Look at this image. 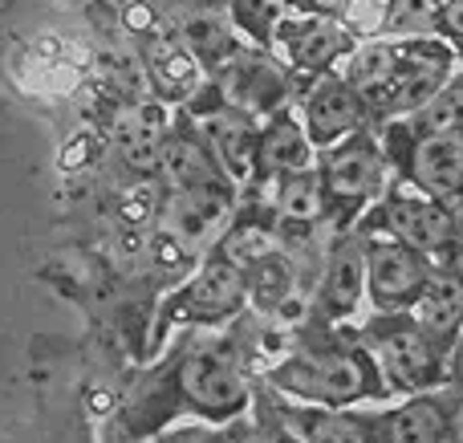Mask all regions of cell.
Instances as JSON below:
<instances>
[{
  "label": "cell",
  "instance_id": "1",
  "mask_svg": "<svg viewBox=\"0 0 463 443\" xmlns=\"http://www.w3.org/2000/svg\"><path fill=\"white\" fill-rule=\"evenodd\" d=\"M277 382L301 399H317V403H350L370 391L366 363L350 350H317V354L293 358L285 371H277Z\"/></svg>",
  "mask_w": 463,
  "mask_h": 443
},
{
  "label": "cell",
  "instance_id": "2",
  "mask_svg": "<svg viewBox=\"0 0 463 443\" xmlns=\"http://www.w3.org/2000/svg\"><path fill=\"white\" fill-rule=\"evenodd\" d=\"M228 212H232L228 184L195 187V192H171L159 212V228H163V236L175 240L184 252H195L208 236H216L220 228H224Z\"/></svg>",
  "mask_w": 463,
  "mask_h": 443
},
{
  "label": "cell",
  "instance_id": "3",
  "mask_svg": "<svg viewBox=\"0 0 463 443\" xmlns=\"http://www.w3.org/2000/svg\"><path fill=\"white\" fill-rule=\"evenodd\" d=\"M374 354L383 363V371L391 374L399 387H423L435 379V350L431 338L423 334V325L415 317H394V322L374 325Z\"/></svg>",
  "mask_w": 463,
  "mask_h": 443
},
{
  "label": "cell",
  "instance_id": "4",
  "mask_svg": "<svg viewBox=\"0 0 463 443\" xmlns=\"http://www.w3.org/2000/svg\"><path fill=\"white\" fill-rule=\"evenodd\" d=\"M184 391L192 403L208 411H236L244 403V374H240L236 354L224 346H200L184 358Z\"/></svg>",
  "mask_w": 463,
  "mask_h": 443
},
{
  "label": "cell",
  "instance_id": "5",
  "mask_svg": "<svg viewBox=\"0 0 463 443\" xmlns=\"http://www.w3.org/2000/svg\"><path fill=\"white\" fill-rule=\"evenodd\" d=\"M114 151L138 175L159 171L167 151V106L163 102H135L114 127Z\"/></svg>",
  "mask_w": 463,
  "mask_h": 443
},
{
  "label": "cell",
  "instance_id": "6",
  "mask_svg": "<svg viewBox=\"0 0 463 443\" xmlns=\"http://www.w3.org/2000/svg\"><path fill=\"white\" fill-rule=\"evenodd\" d=\"M386 224L415 252H439L456 236L451 212L439 200H431V195H394L391 208H386Z\"/></svg>",
  "mask_w": 463,
  "mask_h": 443
},
{
  "label": "cell",
  "instance_id": "7",
  "mask_svg": "<svg viewBox=\"0 0 463 443\" xmlns=\"http://www.w3.org/2000/svg\"><path fill=\"white\" fill-rule=\"evenodd\" d=\"M427 265L423 252L407 249V244H378L370 249V293L378 297V306H402L423 293L427 285Z\"/></svg>",
  "mask_w": 463,
  "mask_h": 443
},
{
  "label": "cell",
  "instance_id": "8",
  "mask_svg": "<svg viewBox=\"0 0 463 443\" xmlns=\"http://www.w3.org/2000/svg\"><path fill=\"white\" fill-rule=\"evenodd\" d=\"M411 171L431 200L463 195V130L423 135L415 146V159H411Z\"/></svg>",
  "mask_w": 463,
  "mask_h": 443
},
{
  "label": "cell",
  "instance_id": "9",
  "mask_svg": "<svg viewBox=\"0 0 463 443\" xmlns=\"http://www.w3.org/2000/svg\"><path fill=\"white\" fill-rule=\"evenodd\" d=\"M366 106L370 102L345 78L317 81V90L309 94V127H313V138H321V143H334V138L358 130L362 122H366Z\"/></svg>",
  "mask_w": 463,
  "mask_h": 443
},
{
  "label": "cell",
  "instance_id": "10",
  "mask_svg": "<svg viewBox=\"0 0 463 443\" xmlns=\"http://www.w3.org/2000/svg\"><path fill=\"white\" fill-rule=\"evenodd\" d=\"M244 293H248V273L232 257H216L195 277V285L187 289L184 301L192 317H224L244 301Z\"/></svg>",
  "mask_w": 463,
  "mask_h": 443
},
{
  "label": "cell",
  "instance_id": "11",
  "mask_svg": "<svg viewBox=\"0 0 463 443\" xmlns=\"http://www.w3.org/2000/svg\"><path fill=\"white\" fill-rule=\"evenodd\" d=\"M203 143L216 155V163L228 171L232 179H248L256 167H260V138H252L248 122L240 114H212L203 122Z\"/></svg>",
  "mask_w": 463,
  "mask_h": 443
},
{
  "label": "cell",
  "instance_id": "12",
  "mask_svg": "<svg viewBox=\"0 0 463 443\" xmlns=\"http://www.w3.org/2000/svg\"><path fill=\"white\" fill-rule=\"evenodd\" d=\"M159 175L167 179L171 192H195V187L224 184V179H220L216 155L208 151V143H203V138H192V135L167 138V151H163Z\"/></svg>",
  "mask_w": 463,
  "mask_h": 443
},
{
  "label": "cell",
  "instance_id": "13",
  "mask_svg": "<svg viewBox=\"0 0 463 443\" xmlns=\"http://www.w3.org/2000/svg\"><path fill=\"white\" fill-rule=\"evenodd\" d=\"M321 175H326V192L337 200H366L378 192L383 167H378V155L366 143H345L342 151L329 155Z\"/></svg>",
  "mask_w": 463,
  "mask_h": 443
},
{
  "label": "cell",
  "instance_id": "14",
  "mask_svg": "<svg viewBox=\"0 0 463 443\" xmlns=\"http://www.w3.org/2000/svg\"><path fill=\"white\" fill-rule=\"evenodd\" d=\"M415 322L427 338H451L463 325V277L431 273L423 293L415 297Z\"/></svg>",
  "mask_w": 463,
  "mask_h": 443
},
{
  "label": "cell",
  "instance_id": "15",
  "mask_svg": "<svg viewBox=\"0 0 463 443\" xmlns=\"http://www.w3.org/2000/svg\"><path fill=\"white\" fill-rule=\"evenodd\" d=\"M370 281V249L362 240H345L342 249L334 252L329 260V273H326V301L329 309L345 314V309L358 306L362 289Z\"/></svg>",
  "mask_w": 463,
  "mask_h": 443
},
{
  "label": "cell",
  "instance_id": "16",
  "mask_svg": "<svg viewBox=\"0 0 463 443\" xmlns=\"http://www.w3.org/2000/svg\"><path fill=\"white\" fill-rule=\"evenodd\" d=\"M260 167L269 175H297L309 171V138L297 122H272L260 135Z\"/></svg>",
  "mask_w": 463,
  "mask_h": 443
},
{
  "label": "cell",
  "instance_id": "17",
  "mask_svg": "<svg viewBox=\"0 0 463 443\" xmlns=\"http://www.w3.org/2000/svg\"><path fill=\"white\" fill-rule=\"evenodd\" d=\"M394 78H399V73H394V49L391 45H362L358 53H354L350 70H345V81H350L366 102H386Z\"/></svg>",
  "mask_w": 463,
  "mask_h": 443
},
{
  "label": "cell",
  "instance_id": "18",
  "mask_svg": "<svg viewBox=\"0 0 463 443\" xmlns=\"http://www.w3.org/2000/svg\"><path fill=\"white\" fill-rule=\"evenodd\" d=\"M448 436V419L435 403L415 399V403L399 407V411L386 419V443H439Z\"/></svg>",
  "mask_w": 463,
  "mask_h": 443
},
{
  "label": "cell",
  "instance_id": "19",
  "mask_svg": "<svg viewBox=\"0 0 463 443\" xmlns=\"http://www.w3.org/2000/svg\"><path fill=\"white\" fill-rule=\"evenodd\" d=\"M443 94V70L439 65H423V70H407L394 78L391 94H386L383 110L391 114H423L427 106L435 102V98Z\"/></svg>",
  "mask_w": 463,
  "mask_h": 443
},
{
  "label": "cell",
  "instance_id": "20",
  "mask_svg": "<svg viewBox=\"0 0 463 443\" xmlns=\"http://www.w3.org/2000/svg\"><path fill=\"white\" fill-rule=\"evenodd\" d=\"M175 37L200 57H220L232 41L224 21H220L216 13H208V8H179L175 13Z\"/></svg>",
  "mask_w": 463,
  "mask_h": 443
},
{
  "label": "cell",
  "instance_id": "21",
  "mask_svg": "<svg viewBox=\"0 0 463 443\" xmlns=\"http://www.w3.org/2000/svg\"><path fill=\"white\" fill-rule=\"evenodd\" d=\"M342 45H345L342 29H334V24H326V21H313V24H305V29L297 33L293 41H288V49H293V57H297V61H301V65H309V70H321V65H326L329 57H334Z\"/></svg>",
  "mask_w": 463,
  "mask_h": 443
},
{
  "label": "cell",
  "instance_id": "22",
  "mask_svg": "<svg viewBox=\"0 0 463 443\" xmlns=\"http://www.w3.org/2000/svg\"><path fill=\"white\" fill-rule=\"evenodd\" d=\"M321 184L326 175L317 171H297V175H285V187H280V203L293 220H313L321 212Z\"/></svg>",
  "mask_w": 463,
  "mask_h": 443
},
{
  "label": "cell",
  "instance_id": "23",
  "mask_svg": "<svg viewBox=\"0 0 463 443\" xmlns=\"http://www.w3.org/2000/svg\"><path fill=\"white\" fill-rule=\"evenodd\" d=\"M305 439L309 443H370V428L350 415H313L305 423Z\"/></svg>",
  "mask_w": 463,
  "mask_h": 443
},
{
  "label": "cell",
  "instance_id": "24",
  "mask_svg": "<svg viewBox=\"0 0 463 443\" xmlns=\"http://www.w3.org/2000/svg\"><path fill=\"white\" fill-rule=\"evenodd\" d=\"M419 118H423L427 135H439V130H463V86L443 90V94L435 98L423 114H419Z\"/></svg>",
  "mask_w": 463,
  "mask_h": 443
},
{
  "label": "cell",
  "instance_id": "25",
  "mask_svg": "<svg viewBox=\"0 0 463 443\" xmlns=\"http://www.w3.org/2000/svg\"><path fill=\"white\" fill-rule=\"evenodd\" d=\"M431 16H435V0H394L391 13H386V29L415 33V29H427Z\"/></svg>",
  "mask_w": 463,
  "mask_h": 443
},
{
  "label": "cell",
  "instance_id": "26",
  "mask_svg": "<svg viewBox=\"0 0 463 443\" xmlns=\"http://www.w3.org/2000/svg\"><path fill=\"white\" fill-rule=\"evenodd\" d=\"M443 24H448L456 37H463V0H448V8H443Z\"/></svg>",
  "mask_w": 463,
  "mask_h": 443
},
{
  "label": "cell",
  "instance_id": "27",
  "mask_svg": "<svg viewBox=\"0 0 463 443\" xmlns=\"http://www.w3.org/2000/svg\"><path fill=\"white\" fill-rule=\"evenodd\" d=\"M448 439L451 443H463V403L451 411V419H448Z\"/></svg>",
  "mask_w": 463,
  "mask_h": 443
},
{
  "label": "cell",
  "instance_id": "28",
  "mask_svg": "<svg viewBox=\"0 0 463 443\" xmlns=\"http://www.w3.org/2000/svg\"><path fill=\"white\" fill-rule=\"evenodd\" d=\"M317 8H337V5H345V0H313Z\"/></svg>",
  "mask_w": 463,
  "mask_h": 443
}]
</instances>
